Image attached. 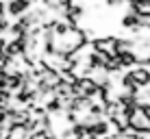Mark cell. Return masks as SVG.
I'll return each mask as SVG.
<instances>
[{"mask_svg": "<svg viewBox=\"0 0 150 139\" xmlns=\"http://www.w3.org/2000/svg\"><path fill=\"white\" fill-rule=\"evenodd\" d=\"M128 78L133 80V85L137 87H146L150 83V70L148 68H135L133 72H128Z\"/></svg>", "mask_w": 150, "mask_h": 139, "instance_id": "obj_1", "label": "cell"}]
</instances>
